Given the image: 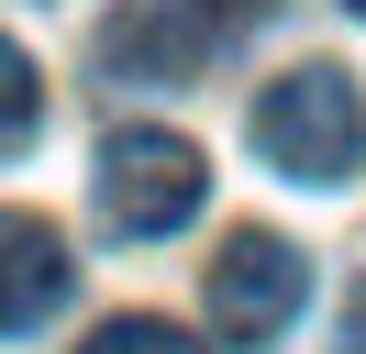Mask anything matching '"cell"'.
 I'll list each match as a JSON object with an SVG mask.
<instances>
[{"mask_svg":"<svg viewBox=\"0 0 366 354\" xmlns=\"http://www.w3.org/2000/svg\"><path fill=\"white\" fill-rule=\"evenodd\" d=\"M244 144L267 155L289 188H344V177L366 166V88H355V66H333V56L277 66V78L255 88V111H244Z\"/></svg>","mask_w":366,"mask_h":354,"instance_id":"6da1fadb","label":"cell"},{"mask_svg":"<svg viewBox=\"0 0 366 354\" xmlns=\"http://www.w3.org/2000/svg\"><path fill=\"white\" fill-rule=\"evenodd\" d=\"M89 188H100V221H112L122 243H167V233H189V221H200L211 166H200V144H189V133L134 122V133H112V144H100Z\"/></svg>","mask_w":366,"mask_h":354,"instance_id":"7a4b0ae2","label":"cell"},{"mask_svg":"<svg viewBox=\"0 0 366 354\" xmlns=\"http://www.w3.org/2000/svg\"><path fill=\"white\" fill-rule=\"evenodd\" d=\"M200 288H211V321L233 343H277L300 321V299H311V255L289 233H267V221H244V233H222V255H211Z\"/></svg>","mask_w":366,"mask_h":354,"instance_id":"3957f363","label":"cell"},{"mask_svg":"<svg viewBox=\"0 0 366 354\" xmlns=\"http://www.w3.org/2000/svg\"><path fill=\"white\" fill-rule=\"evenodd\" d=\"M222 22L200 11V0H134V11L100 34V66H122V78H156V88H178V78H200L211 56H222Z\"/></svg>","mask_w":366,"mask_h":354,"instance_id":"277c9868","label":"cell"},{"mask_svg":"<svg viewBox=\"0 0 366 354\" xmlns=\"http://www.w3.org/2000/svg\"><path fill=\"white\" fill-rule=\"evenodd\" d=\"M78 288V255L45 211H0V343L11 332H45Z\"/></svg>","mask_w":366,"mask_h":354,"instance_id":"5b68a950","label":"cell"},{"mask_svg":"<svg viewBox=\"0 0 366 354\" xmlns=\"http://www.w3.org/2000/svg\"><path fill=\"white\" fill-rule=\"evenodd\" d=\"M34 133H45V78H34V56L11 34H0V155H23Z\"/></svg>","mask_w":366,"mask_h":354,"instance_id":"8992f818","label":"cell"},{"mask_svg":"<svg viewBox=\"0 0 366 354\" xmlns=\"http://www.w3.org/2000/svg\"><path fill=\"white\" fill-rule=\"evenodd\" d=\"M78 354H211V343H189L178 321H156V310H122V321H100Z\"/></svg>","mask_w":366,"mask_h":354,"instance_id":"52a82bcc","label":"cell"},{"mask_svg":"<svg viewBox=\"0 0 366 354\" xmlns=\"http://www.w3.org/2000/svg\"><path fill=\"white\" fill-rule=\"evenodd\" d=\"M200 11H211V22H222V34H255V22H267V11H277V0H200Z\"/></svg>","mask_w":366,"mask_h":354,"instance_id":"ba28073f","label":"cell"},{"mask_svg":"<svg viewBox=\"0 0 366 354\" xmlns=\"http://www.w3.org/2000/svg\"><path fill=\"white\" fill-rule=\"evenodd\" d=\"M344 11H366V0H344Z\"/></svg>","mask_w":366,"mask_h":354,"instance_id":"9c48e42d","label":"cell"}]
</instances>
